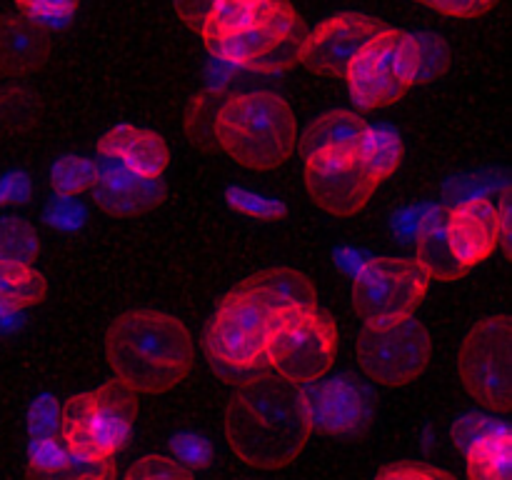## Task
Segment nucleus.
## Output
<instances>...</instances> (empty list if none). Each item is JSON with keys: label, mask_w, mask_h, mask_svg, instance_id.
<instances>
[{"label": "nucleus", "mask_w": 512, "mask_h": 480, "mask_svg": "<svg viewBox=\"0 0 512 480\" xmlns=\"http://www.w3.org/2000/svg\"><path fill=\"white\" fill-rule=\"evenodd\" d=\"M338 353V328L318 308L283 313L278 320L263 363L275 375L295 385L320 380L333 368Z\"/></svg>", "instance_id": "0eeeda50"}, {"label": "nucleus", "mask_w": 512, "mask_h": 480, "mask_svg": "<svg viewBox=\"0 0 512 480\" xmlns=\"http://www.w3.org/2000/svg\"><path fill=\"white\" fill-rule=\"evenodd\" d=\"M215 3H218V0H173V10L188 28L200 33L205 20H208L210 10L215 8Z\"/></svg>", "instance_id": "473e14b6"}, {"label": "nucleus", "mask_w": 512, "mask_h": 480, "mask_svg": "<svg viewBox=\"0 0 512 480\" xmlns=\"http://www.w3.org/2000/svg\"><path fill=\"white\" fill-rule=\"evenodd\" d=\"M355 350L368 378L388 388H403L425 373L433 358V338L413 315L398 323L365 325Z\"/></svg>", "instance_id": "1a4fd4ad"}, {"label": "nucleus", "mask_w": 512, "mask_h": 480, "mask_svg": "<svg viewBox=\"0 0 512 480\" xmlns=\"http://www.w3.org/2000/svg\"><path fill=\"white\" fill-rule=\"evenodd\" d=\"M105 353L115 380L135 395L168 393L195 363V343L183 320L160 310H130L110 323Z\"/></svg>", "instance_id": "f03ea898"}, {"label": "nucleus", "mask_w": 512, "mask_h": 480, "mask_svg": "<svg viewBox=\"0 0 512 480\" xmlns=\"http://www.w3.org/2000/svg\"><path fill=\"white\" fill-rule=\"evenodd\" d=\"M510 340L512 323L508 315L485 318L465 335L458 355V370L465 390L483 408L508 413L510 393Z\"/></svg>", "instance_id": "9d476101"}, {"label": "nucleus", "mask_w": 512, "mask_h": 480, "mask_svg": "<svg viewBox=\"0 0 512 480\" xmlns=\"http://www.w3.org/2000/svg\"><path fill=\"white\" fill-rule=\"evenodd\" d=\"M310 433L303 390L275 373L243 380L225 405L230 450L255 470H278L293 463Z\"/></svg>", "instance_id": "f257e3e1"}, {"label": "nucleus", "mask_w": 512, "mask_h": 480, "mask_svg": "<svg viewBox=\"0 0 512 480\" xmlns=\"http://www.w3.org/2000/svg\"><path fill=\"white\" fill-rule=\"evenodd\" d=\"M38 250V235L28 220L0 218V263L30 265Z\"/></svg>", "instance_id": "a878e982"}, {"label": "nucleus", "mask_w": 512, "mask_h": 480, "mask_svg": "<svg viewBox=\"0 0 512 480\" xmlns=\"http://www.w3.org/2000/svg\"><path fill=\"white\" fill-rule=\"evenodd\" d=\"M413 260L425 270L430 280H440V283H453V280H460L470 273L450 250L448 235H445V215L423 220Z\"/></svg>", "instance_id": "4be33fe9"}, {"label": "nucleus", "mask_w": 512, "mask_h": 480, "mask_svg": "<svg viewBox=\"0 0 512 480\" xmlns=\"http://www.w3.org/2000/svg\"><path fill=\"white\" fill-rule=\"evenodd\" d=\"M388 25L360 13H340L323 20L315 30L303 35L298 45V63L320 75L345 78L348 65L370 38Z\"/></svg>", "instance_id": "f8f14e48"}, {"label": "nucleus", "mask_w": 512, "mask_h": 480, "mask_svg": "<svg viewBox=\"0 0 512 480\" xmlns=\"http://www.w3.org/2000/svg\"><path fill=\"white\" fill-rule=\"evenodd\" d=\"M53 53V35L25 15H0V73L30 75Z\"/></svg>", "instance_id": "a211bd4d"}, {"label": "nucleus", "mask_w": 512, "mask_h": 480, "mask_svg": "<svg viewBox=\"0 0 512 480\" xmlns=\"http://www.w3.org/2000/svg\"><path fill=\"white\" fill-rule=\"evenodd\" d=\"M95 178V163L85 158H60L53 168V185L58 193L63 195H75L83 193L85 188L93 185Z\"/></svg>", "instance_id": "cd10ccee"}, {"label": "nucleus", "mask_w": 512, "mask_h": 480, "mask_svg": "<svg viewBox=\"0 0 512 480\" xmlns=\"http://www.w3.org/2000/svg\"><path fill=\"white\" fill-rule=\"evenodd\" d=\"M375 480H455L448 470L428 463H395L380 470Z\"/></svg>", "instance_id": "7c9ffc66"}, {"label": "nucleus", "mask_w": 512, "mask_h": 480, "mask_svg": "<svg viewBox=\"0 0 512 480\" xmlns=\"http://www.w3.org/2000/svg\"><path fill=\"white\" fill-rule=\"evenodd\" d=\"M243 288L253 290L258 298H263L278 315L293 313V310H313L318 308V293L308 275L290 268H273L263 273L250 275L243 280Z\"/></svg>", "instance_id": "412c9836"}, {"label": "nucleus", "mask_w": 512, "mask_h": 480, "mask_svg": "<svg viewBox=\"0 0 512 480\" xmlns=\"http://www.w3.org/2000/svg\"><path fill=\"white\" fill-rule=\"evenodd\" d=\"M28 98V95L18 93V90H8V93H0V128H13L18 120H28L30 113H28V103H23V100Z\"/></svg>", "instance_id": "72a5a7b5"}, {"label": "nucleus", "mask_w": 512, "mask_h": 480, "mask_svg": "<svg viewBox=\"0 0 512 480\" xmlns=\"http://www.w3.org/2000/svg\"><path fill=\"white\" fill-rule=\"evenodd\" d=\"M188 440V448L178 443V453L180 458L178 463H190V465H203L205 458H208V445H205L203 438H185Z\"/></svg>", "instance_id": "f704fd0d"}, {"label": "nucleus", "mask_w": 512, "mask_h": 480, "mask_svg": "<svg viewBox=\"0 0 512 480\" xmlns=\"http://www.w3.org/2000/svg\"><path fill=\"white\" fill-rule=\"evenodd\" d=\"M90 193L105 213L115 218H133L163 203L168 188L163 178H143V175L130 173L115 160L103 158L95 163Z\"/></svg>", "instance_id": "2eb2a0df"}, {"label": "nucleus", "mask_w": 512, "mask_h": 480, "mask_svg": "<svg viewBox=\"0 0 512 480\" xmlns=\"http://www.w3.org/2000/svg\"><path fill=\"white\" fill-rule=\"evenodd\" d=\"M498 243L503 245L505 255L510 258V203H508V195H505L503 205H500V235H498Z\"/></svg>", "instance_id": "c9c22d12"}, {"label": "nucleus", "mask_w": 512, "mask_h": 480, "mask_svg": "<svg viewBox=\"0 0 512 480\" xmlns=\"http://www.w3.org/2000/svg\"><path fill=\"white\" fill-rule=\"evenodd\" d=\"M280 315L253 290L235 285L215 310L205 330L210 360L235 370H250L265 360Z\"/></svg>", "instance_id": "423d86ee"}, {"label": "nucleus", "mask_w": 512, "mask_h": 480, "mask_svg": "<svg viewBox=\"0 0 512 480\" xmlns=\"http://www.w3.org/2000/svg\"><path fill=\"white\" fill-rule=\"evenodd\" d=\"M418 3L428 5L430 10L440 15H448V18H480L488 10H493L498 5V0H418Z\"/></svg>", "instance_id": "c756f323"}, {"label": "nucleus", "mask_w": 512, "mask_h": 480, "mask_svg": "<svg viewBox=\"0 0 512 480\" xmlns=\"http://www.w3.org/2000/svg\"><path fill=\"white\" fill-rule=\"evenodd\" d=\"M512 435L510 428L488 430L478 435L468 448L470 480H510Z\"/></svg>", "instance_id": "5701e85b"}, {"label": "nucleus", "mask_w": 512, "mask_h": 480, "mask_svg": "<svg viewBox=\"0 0 512 480\" xmlns=\"http://www.w3.org/2000/svg\"><path fill=\"white\" fill-rule=\"evenodd\" d=\"M433 280L410 258H373L360 265L350 300L365 325L413 318Z\"/></svg>", "instance_id": "6e6552de"}, {"label": "nucleus", "mask_w": 512, "mask_h": 480, "mask_svg": "<svg viewBox=\"0 0 512 480\" xmlns=\"http://www.w3.org/2000/svg\"><path fill=\"white\" fill-rule=\"evenodd\" d=\"M25 18L30 20H55V18H68L78 8V0H15Z\"/></svg>", "instance_id": "2f4dec72"}, {"label": "nucleus", "mask_w": 512, "mask_h": 480, "mask_svg": "<svg viewBox=\"0 0 512 480\" xmlns=\"http://www.w3.org/2000/svg\"><path fill=\"white\" fill-rule=\"evenodd\" d=\"M420 43V70H418V83L433 80L448 68V45L433 35H418Z\"/></svg>", "instance_id": "c85d7f7f"}, {"label": "nucleus", "mask_w": 512, "mask_h": 480, "mask_svg": "<svg viewBox=\"0 0 512 480\" xmlns=\"http://www.w3.org/2000/svg\"><path fill=\"white\" fill-rule=\"evenodd\" d=\"M303 18L290 0H270L265 13L240 33L210 45V55L253 70H280L298 63Z\"/></svg>", "instance_id": "9b49d317"}, {"label": "nucleus", "mask_w": 512, "mask_h": 480, "mask_svg": "<svg viewBox=\"0 0 512 480\" xmlns=\"http://www.w3.org/2000/svg\"><path fill=\"white\" fill-rule=\"evenodd\" d=\"M305 185L315 205L328 210L330 215L360 213L373 200L380 180L368 168L363 158L358 160H305Z\"/></svg>", "instance_id": "4468645a"}, {"label": "nucleus", "mask_w": 512, "mask_h": 480, "mask_svg": "<svg viewBox=\"0 0 512 480\" xmlns=\"http://www.w3.org/2000/svg\"><path fill=\"white\" fill-rule=\"evenodd\" d=\"M48 295V280L33 265L0 263V313L38 305Z\"/></svg>", "instance_id": "b1692460"}, {"label": "nucleus", "mask_w": 512, "mask_h": 480, "mask_svg": "<svg viewBox=\"0 0 512 480\" xmlns=\"http://www.w3.org/2000/svg\"><path fill=\"white\" fill-rule=\"evenodd\" d=\"M403 158V143H400L398 130L388 128V125H368V135H365L363 160L368 168L373 170L375 178L383 183L385 178L395 173Z\"/></svg>", "instance_id": "393cba45"}, {"label": "nucleus", "mask_w": 512, "mask_h": 480, "mask_svg": "<svg viewBox=\"0 0 512 480\" xmlns=\"http://www.w3.org/2000/svg\"><path fill=\"white\" fill-rule=\"evenodd\" d=\"M310 428L325 435H360L373 420V395L348 375L300 385Z\"/></svg>", "instance_id": "ddd939ff"}, {"label": "nucleus", "mask_w": 512, "mask_h": 480, "mask_svg": "<svg viewBox=\"0 0 512 480\" xmlns=\"http://www.w3.org/2000/svg\"><path fill=\"white\" fill-rule=\"evenodd\" d=\"M125 480H195V473L175 458L143 455V458L130 465Z\"/></svg>", "instance_id": "bb28decb"}, {"label": "nucleus", "mask_w": 512, "mask_h": 480, "mask_svg": "<svg viewBox=\"0 0 512 480\" xmlns=\"http://www.w3.org/2000/svg\"><path fill=\"white\" fill-rule=\"evenodd\" d=\"M213 135L223 153L253 170H275L298 148L295 113L275 93L233 95L218 108Z\"/></svg>", "instance_id": "7ed1b4c3"}, {"label": "nucleus", "mask_w": 512, "mask_h": 480, "mask_svg": "<svg viewBox=\"0 0 512 480\" xmlns=\"http://www.w3.org/2000/svg\"><path fill=\"white\" fill-rule=\"evenodd\" d=\"M138 418V395L120 380L75 393L60 405L58 435L65 448L88 463L115 460L128 445Z\"/></svg>", "instance_id": "20e7f679"}, {"label": "nucleus", "mask_w": 512, "mask_h": 480, "mask_svg": "<svg viewBox=\"0 0 512 480\" xmlns=\"http://www.w3.org/2000/svg\"><path fill=\"white\" fill-rule=\"evenodd\" d=\"M368 123L350 110H330L308 125L298 140L305 160H358L363 158Z\"/></svg>", "instance_id": "f3484780"}, {"label": "nucleus", "mask_w": 512, "mask_h": 480, "mask_svg": "<svg viewBox=\"0 0 512 480\" xmlns=\"http://www.w3.org/2000/svg\"><path fill=\"white\" fill-rule=\"evenodd\" d=\"M450 250L465 268H475L493 255L500 235V205L488 198L465 200L445 213Z\"/></svg>", "instance_id": "dca6fc26"}, {"label": "nucleus", "mask_w": 512, "mask_h": 480, "mask_svg": "<svg viewBox=\"0 0 512 480\" xmlns=\"http://www.w3.org/2000/svg\"><path fill=\"white\" fill-rule=\"evenodd\" d=\"M115 475V460L88 463L70 453L58 433L35 438L25 465L28 480H115Z\"/></svg>", "instance_id": "aec40b11"}, {"label": "nucleus", "mask_w": 512, "mask_h": 480, "mask_svg": "<svg viewBox=\"0 0 512 480\" xmlns=\"http://www.w3.org/2000/svg\"><path fill=\"white\" fill-rule=\"evenodd\" d=\"M100 158H110L143 178H163L170 150L160 135L123 123L98 140Z\"/></svg>", "instance_id": "6ab92c4d"}, {"label": "nucleus", "mask_w": 512, "mask_h": 480, "mask_svg": "<svg viewBox=\"0 0 512 480\" xmlns=\"http://www.w3.org/2000/svg\"><path fill=\"white\" fill-rule=\"evenodd\" d=\"M420 43L418 35L398 28H383L360 48L348 65L350 95L365 110L393 105L418 83Z\"/></svg>", "instance_id": "39448f33"}]
</instances>
